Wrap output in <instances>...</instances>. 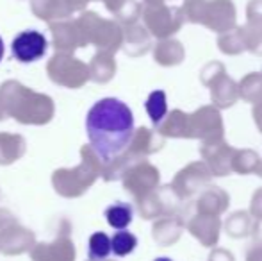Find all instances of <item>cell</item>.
I'll list each match as a JSON object with an SVG mask.
<instances>
[{
    "mask_svg": "<svg viewBox=\"0 0 262 261\" xmlns=\"http://www.w3.org/2000/svg\"><path fill=\"white\" fill-rule=\"evenodd\" d=\"M86 131L95 152L104 161H111L130 143L134 136V115L120 98H102L88 111Z\"/></svg>",
    "mask_w": 262,
    "mask_h": 261,
    "instance_id": "6da1fadb",
    "label": "cell"
},
{
    "mask_svg": "<svg viewBox=\"0 0 262 261\" xmlns=\"http://www.w3.org/2000/svg\"><path fill=\"white\" fill-rule=\"evenodd\" d=\"M49 42L39 31H24L13 39V56L20 63H34L47 54Z\"/></svg>",
    "mask_w": 262,
    "mask_h": 261,
    "instance_id": "7a4b0ae2",
    "label": "cell"
},
{
    "mask_svg": "<svg viewBox=\"0 0 262 261\" xmlns=\"http://www.w3.org/2000/svg\"><path fill=\"white\" fill-rule=\"evenodd\" d=\"M132 216H134V209L127 202H116V204H111L105 209L107 224L116 231L127 229L132 222Z\"/></svg>",
    "mask_w": 262,
    "mask_h": 261,
    "instance_id": "3957f363",
    "label": "cell"
},
{
    "mask_svg": "<svg viewBox=\"0 0 262 261\" xmlns=\"http://www.w3.org/2000/svg\"><path fill=\"white\" fill-rule=\"evenodd\" d=\"M146 113H148L150 120L154 122V126H159L162 122V118L168 113V102H166V93L162 90H156L148 95L145 102Z\"/></svg>",
    "mask_w": 262,
    "mask_h": 261,
    "instance_id": "277c9868",
    "label": "cell"
},
{
    "mask_svg": "<svg viewBox=\"0 0 262 261\" xmlns=\"http://www.w3.org/2000/svg\"><path fill=\"white\" fill-rule=\"evenodd\" d=\"M136 247H138V238L127 229L118 231V233L111 238V251H113V254L120 256V258L134 252Z\"/></svg>",
    "mask_w": 262,
    "mask_h": 261,
    "instance_id": "5b68a950",
    "label": "cell"
},
{
    "mask_svg": "<svg viewBox=\"0 0 262 261\" xmlns=\"http://www.w3.org/2000/svg\"><path fill=\"white\" fill-rule=\"evenodd\" d=\"M113 254L111 251V238L105 233H95L90 238V245H88V256L91 261H104Z\"/></svg>",
    "mask_w": 262,
    "mask_h": 261,
    "instance_id": "8992f818",
    "label": "cell"
},
{
    "mask_svg": "<svg viewBox=\"0 0 262 261\" xmlns=\"http://www.w3.org/2000/svg\"><path fill=\"white\" fill-rule=\"evenodd\" d=\"M2 56H4V42L0 38V61H2Z\"/></svg>",
    "mask_w": 262,
    "mask_h": 261,
    "instance_id": "52a82bcc",
    "label": "cell"
},
{
    "mask_svg": "<svg viewBox=\"0 0 262 261\" xmlns=\"http://www.w3.org/2000/svg\"><path fill=\"white\" fill-rule=\"evenodd\" d=\"M156 261H173V259H169V258H157Z\"/></svg>",
    "mask_w": 262,
    "mask_h": 261,
    "instance_id": "ba28073f",
    "label": "cell"
}]
</instances>
